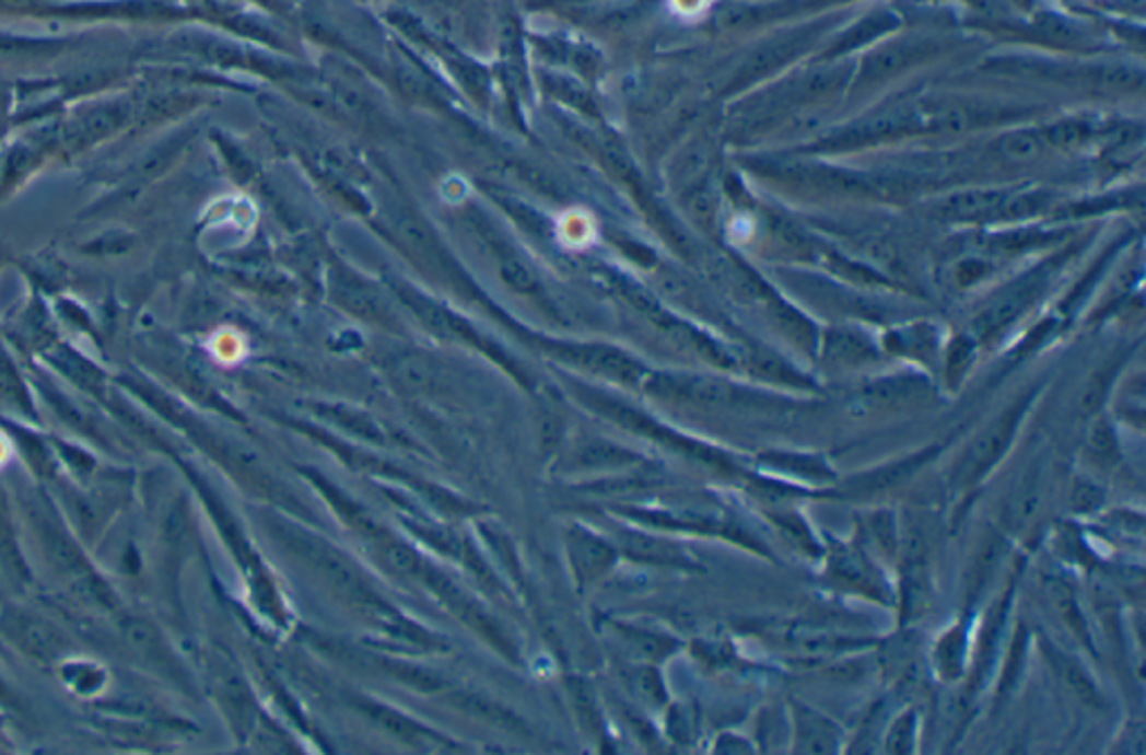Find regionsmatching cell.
Wrapping results in <instances>:
<instances>
[{"label": "cell", "mask_w": 1146, "mask_h": 755, "mask_svg": "<svg viewBox=\"0 0 1146 755\" xmlns=\"http://www.w3.org/2000/svg\"><path fill=\"white\" fill-rule=\"evenodd\" d=\"M898 609L900 624H912L927 615L934 601L932 583V558L927 536L919 525L907 527L900 534L898 551Z\"/></svg>", "instance_id": "obj_1"}, {"label": "cell", "mask_w": 1146, "mask_h": 755, "mask_svg": "<svg viewBox=\"0 0 1146 755\" xmlns=\"http://www.w3.org/2000/svg\"><path fill=\"white\" fill-rule=\"evenodd\" d=\"M822 558L827 562V579L844 592L867 596L872 601L889 603V588L874 562L869 549L853 541H829Z\"/></svg>", "instance_id": "obj_2"}, {"label": "cell", "mask_w": 1146, "mask_h": 755, "mask_svg": "<svg viewBox=\"0 0 1146 755\" xmlns=\"http://www.w3.org/2000/svg\"><path fill=\"white\" fill-rule=\"evenodd\" d=\"M1017 433V415H1008L1006 419H998L996 423L979 435L974 444L961 455V460L954 466L951 483L961 493H968L977 489L983 480L990 478L992 471L1006 457L1008 449L1013 446Z\"/></svg>", "instance_id": "obj_3"}, {"label": "cell", "mask_w": 1146, "mask_h": 755, "mask_svg": "<svg viewBox=\"0 0 1146 755\" xmlns=\"http://www.w3.org/2000/svg\"><path fill=\"white\" fill-rule=\"evenodd\" d=\"M938 446L923 449L912 455H902L898 460L885 462L880 466L867 468L863 474H855L840 483L838 496L842 498H855V500H869L880 493H887L900 485H904L910 478H914L919 471H923L929 462L938 457Z\"/></svg>", "instance_id": "obj_4"}, {"label": "cell", "mask_w": 1146, "mask_h": 755, "mask_svg": "<svg viewBox=\"0 0 1146 755\" xmlns=\"http://www.w3.org/2000/svg\"><path fill=\"white\" fill-rule=\"evenodd\" d=\"M793 751L795 753H833L840 748L842 731L825 713L793 699L791 704Z\"/></svg>", "instance_id": "obj_5"}, {"label": "cell", "mask_w": 1146, "mask_h": 755, "mask_svg": "<svg viewBox=\"0 0 1146 755\" xmlns=\"http://www.w3.org/2000/svg\"><path fill=\"white\" fill-rule=\"evenodd\" d=\"M970 619L963 617L938 637L932 662L943 682H959L966 675L970 654Z\"/></svg>", "instance_id": "obj_6"}, {"label": "cell", "mask_w": 1146, "mask_h": 755, "mask_svg": "<svg viewBox=\"0 0 1146 755\" xmlns=\"http://www.w3.org/2000/svg\"><path fill=\"white\" fill-rule=\"evenodd\" d=\"M1043 652L1048 657L1050 669L1055 671L1060 682L1071 690L1073 697H1077V701H1081L1084 706H1090V709H1102L1104 706L1102 693L1079 662H1075V659L1066 654L1064 650H1057L1050 641H1043Z\"/></svg>", "instance_id": "obj_7"}, {"label": "cell", "mask_w": 1146, "mask_h": 755, "mask_svg": "<svg viewBox=\"0 0 1146 755\" xmlns=\"http://www.w3.org/2000/svg\"><path fill=\"white\" fill-rule=\"evenodd\" d=\"M759 462L769 471H782V474L797 476L808 483H833L835 474L833 468L822 460L820 455H759Z\"/></svg>", "instance_id": "obj_8"}, {"label": "cell", "mask_w": 1146, "mask_h": 755, "mask_svg": "<svg viewBox=\"0 0 1146 755\" xmlns=\"http://www.w3.org/2000/svg\"><path fill=\"white\" fill-rule=\"evenodd\" d=\"M900 534L902 532H898L896 518L889 511H872L863 518V525H860V536L865 538L863 545L874 547L876 554H880L887 560H891L893 556L898 558Z\"/></svg>", "instance_id": "obj_9"}, {"label": "cell", "mask_w": 1146, "mask_h": 755, "mask_svg": "<svg viewBox=\"0 0 1146 755\" xmlns=\"http://www.w3.org/2000/svg\"><path fill=\"white\" fill-rule=\"evenodd\" d=\"M1045 594L1050 599V603H1053V607L1057 609V615L1062 619V624L1066 626V630L1073 632V637L1084 643L1088 650L1090 648V632H1088V624H1086V617L1081 615V609L1077 605V599L1071 590L1068 583L1064 581H1048L1045 585Z\"/></svg>", "instance_id": "obj_10"}, {"label": "cell", "mask_w": 1146, "mask_h": 755, "mask_svg": "<svg viewBox=\"0 0 1146 755\" xmlns=\"http://www.w3.org/2000/svg\"><path fill=\"white\" fill-rule=\"evenodd\" d=\"M769 518L773 521V525L797 547L802 549L804 554H810V556H822L825 551V545L818 543V538L810 534L808 525L804 523V518L797 513V511H773L769 513Z\"/></svg>", "instance_id": "obj_11"}, {"label": "cell", "mask_w": 1146, "mask_h": 755, "mask_svg": "<svg viewBox=\"0 0 1146 755\" xmlns=\"http://www.w3.org/2000/svg\"><path fill=\"white\" fill-rule=\"evenodd\" d=\"M919 724H921V718H919V711L916 709H907L902 711L889 727L887 731V737H885V751L887 753H912L916 751V740H919Z\"/></svg>", "instance_id": "obj_12"}, {"label": "cell", "mask_w": 1146, "mask_h": 755, "mask_svg": "<svg viewBox=\"0 0 1146 755\" xmlns=\"http://www.w3.org/2000/svg\"><path fill=\"white\" fill-rule=\"evenodd\" d=\"M558 226H560V239L566 245H587V243H592L594 222H592V216L581 211V209H571V211L562 213Z\"/></svg>", "instance_id": "obj_13"}, {"label": "cell", "mask_w": 1146, "mask_h": 755, "mask_svg": "<svg viewBox=\"0 0 1146 755\" xmlns=\"http://www.w3.org/2000/svg\"><path fill=\"white\" fill-rule=\"evenodd\" d=\"M1102 504H1104V491L1100 485H1095L1086 478L1073 480L1071 491H1068V509L1073 513L1088 515V513H1095Z\"/></svg>", "instance_id": "obj_14"}, {"label": "cell", "mask_w": 1146, "mask_h": 755, "mask_svg": "<svg viewBox=\"0 0 1146 755\" xmlns=\"http://www.w3.org/2000/svg\"><path fill=\"white\" fill-rule=\"evenodd\" d=\"M1088 457L1100 464V466H1118L1122 455L1118 451V444H1115V438L1111 435V431L1104 427V423H1100V427H1095L1088 435Z\"/></svg>", "instance_id": "obj_15"}, {"label": "cell", "mask_w": 1146, "mask_h": 755, "mask_svg": "<svg viewBox=\"0 0 1146 755\" xmlns=\"http://www.w3.org/2000/svg\"><path fill=\"white\" fill-rule=\"evenodd\" d=\"M1026 646H1028V632H1026V626H1021L1017 630V635L1013 637V641H1010L1008 664H1006V671H1003V677H1001V684H998V695H1008L1015 688L1017 677H1019V666L1024 664V657H1026Z\"/></svg>", "instance_id": "obj_16"}]
</instances>
